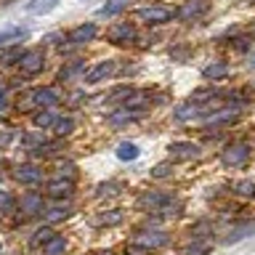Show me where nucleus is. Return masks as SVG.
<instances>
[{
  "mask_svg": "<svg viewBox=\"0 0 255 255\" xmlns=\"http://www.w3.org/2000/svg\"><path fill=\"white\" fill-rule=\"evenodd\" d=\"M130 96H135V91L130 85H123V88H117V91H112V96H109V101H125L128 104V99Z\"/></svg>",
  "mask_w": 255,
  "mask_h": 255,
  "instance_id": "473e14b6",
  "label": "nucleus"
},
{
  "mask_svg": "<svg viewBox=\"0 0 255 255\" xmlns=\"http://www.w3.org/2000/svg\"><path fill=\"white\" fill-rule=\"evenodd\" d=\"M138 154H141V151H138V146H135L133 141H123V143L117 146V157L123 159V162H133Z\"/></svg>",
  "mask_w": 255,
  "mask_h": 255,
  "instance_id": "5701e85b",
  "label": "nucleus"
},
{
  "mask_svg": "<svg viewBox=\"0 0 255 255\" xmlns=\"http://www.w3.org/2000/svg\"><path fill=\"white\" fill-rule=\"evenodd\" d=\"M239 120V112H234V109H215V112H210V115L205 117V125L207 128H221V125H234Z\"/></svg>",
  "mask_w": 255,
  "mask_h": 255,
  "instance_id": "9b49d317",
  "label": "nucleus"
},
{
  "mask_svg": "<svg viewBox=\"0 0 255 255\" xmlns=\"http://www.w3.org/2000/svg\"><path fill=\"white\" fill-rule=\"evenodd\" d=\"M247 67L255 69V53H250V59H247Z\"/></svg>",
  "mask_w": 255,
  "mask_h": 255,
  "instance_id": "a19ab883",
  "label": "nucleus"
},
{
  "mask_svg": "<svg viewBox=\"0 0 255 255\" xmlns=\"http://www.w3.org/2000/svg\"><path fill=\"white\" fill-rule=\"evenodd\" d=\"M125 221V215L123 210H107V213H101V215H96V226H117V223H123Z\"/></svg>",
  "mask_w": 255,
  "mask_h": 255,
  "instance_id": "aec40b11",
  "label": "nucleus"
},
{
  "mask_svg": "<svg viewBox=\"0 0 255 255\" xmlns=\"http://www.w3.org/2000/svg\"><path fill=\"white\" fill-rule=\"evenodd\" d=\"M72 215V210L67 205H51V207H43V218L48 223H56V221H67Z\"/></svg>",
  "mask_w": 255,
  "mask_h": 255,
  "instance_id": "a211bd4d",
  "label": "nucleus"
},
{
  "mask_svg": "<svg viewBox=\"0 0 255 255\" xmlns=\"http://www.w3.org/2000/svg\"><path fill=\"white\" fill-rule=\"evenodd\" d=\"M56 170H59V178H67V181L77 178V165L75 162H59V165H56Z\"/></svg>",
  "mask_w": 255,
  "mask_h": 255,
  "instance_id": "c756f323",
  "label": "nucleus"
},
{
  "mask_svg": "<svg viewBox=\"0 0 255 255\" xmlns=\"http://www.w3.org/2000/svg\"><path fill=\"white\" fill-rule=\"evenodd\" d=\"M16 64H19L24 77H35V75H40V72L45 69V56L40 51H24Z\"/></svg>",
  "mask_w": 255,
  "mask_h": 255,
  "instance_id": "f03ea898",
  "label": "nucleus"
},
{
  "mask_svg": "<svg viewBox=\"0 0 255 255\" xmlns=\"http://www.w3.org/2000/svg\"><path fill=\"white\" fill-rule=\"evenodd\" d=\"M27 37V29L24 27H8L0 32V48H8V45H16L19 40Z\"/></svg>",
  "mask_w": 255,
  "mask_h": 255,
  "instance_id": "f3484780",
  "label": "nucleus"
},
{
  "mask_svg": "<svg viewBox=\"0 0 255 255\" xmlns=\"http://www.w3.org/2000/svg\"><path fill=\"white\" fill-rule=\"evenodd\" d=\"M72 191H75V181H67V178H56L48 183V194L53 199H69Z\"/></svg>",
  "mask_w": 255,
  "mask_h": 255,
  "instance_id": "2eb2a0df",
  "label": "nucleus"
},
{
  "mask_svg": "<svg viewBox=\"0 0 255 255\" xmlns=\"http://www.w3.org/2000/svg\"><path fill=\"white\" fill-rule=\"evenodd\" d=\"M128 255H149V250H146L143 245L133 242V245H128Z\"/></svg>",
  "mask_w": 255,
  "mask_h": 255,
  "instance_id": "4c0bfd02",
  "label": "nucleus"
},
{
  "mask_svg": "<svg viewBox=\"0 0 255 255\" xmlns=\"http://www.w3.org/2000/svg\"><path fill=\"white\" fill-rule=\"evenodd\" d=\"M253 35H255V24H253Z\"/></svg>",
  "mask_w": 255,
  "mask_h": 255,
  "instance_id": "37998d69",
  "label": "nucleus"
},
{
  "mask_svg": "<svg viewBox=\"0 0 255 255\" xmlns=\"http://www.w3.org/2000/svg\"><path fill=\"white\" fill-rule=\"evenodd\" d=\"M234 194H239V197H255V183L253 181H237L234 183Z\"/></svg>",
  "mask_w": 255,
  "mask_h": 255,
  "instance_id": "7c9ffc66",
  "label": "nucleus"
},
{
  "mask_svg": "<svg viewBox=\"0 0 255 255\" xmlns=\"http://www.w3.org/2000/svg\"><path fill=\"white\" fill-rule=\"evenodd\" d=\"M99 35V29H96V24L93 21H88V24H80V27H75L67 35V43L72 45H85V43H91V40Z\"/></svg>",
  "mask_w": 255,
  "mask_h": 255,
  "instance_id": "1a4fd4ad",
  "label": "nucleus"
},
{
  "mask_svg": "<svg viewBox=\"0 0 255 255\" xmlns=\"http://www.w3.org/2000/svg\"><path fill=\"white\" fill-rule=\"evenodd\" d=\"M247 159H250V146L247 143H229L221 151V162L226 167H242Z\"/></svg>",
  "mask_w": 255,
  "mask_h": 255,
  "instance_id": "7ed1b4c3",
  "label": "nucleus"
},
{
  "mask_svg": "<svg viewBox=\"0 0 255 255\" xmlns=\"http://www.w3.org/2000/svg\"><path fill=\"white\" fill-rule=\"evenodd\" d=\"M141 117H143V112H135V109H130V107H120L117 112H112V115L107 117V123L115 128V130H120L123 125L135 123V120H141Z\"/></svg>",
  "mask_w": 255,
  "mask_h": 255,
  "instance_id": "6e6552de",
  "label": "nucleus"
},
{
  "mask_svg": "<svg viewBox=\"0 0 255 255\" xmlns=\"http://www.w3.org/2000/svg\"><path fill=\"white\" fill-rule=\"evenodd\" d=\"M107 40L115 43V45H128V43L135 40V27L130 21H120V24H115V27L107 32Z\"/></svg>",
  "mask_w": 255,
  "mask_h": 255,
  "instance_id": "39448f33",
  "label": "nucleus"
},
{
  "mask_svg": "<svg viewBox=\"0 0 255 255\" xmlns=\"http://www.w3.org/2000/svg\"><path fill=\"white\" fill-rule=\"evenodd\" d=\"M56 5H59V0H32L29 11L32 13H48V11H53Z\"/></svg>",
  "mask_w": 255,
  "mask_h": 255,
  "instance_id": "cd10ccee",
  "label": "nucleus"
},
{
  "mask_svg": "<svg viewBox=\"0 0 255 255\" xmlns=\"http://www.w3.org/2000/svg\"><path fill=\"white\" fill-rule=\"evenodd\" d=\"M0 109H5V85H0Z\"/></svg>",
  "mask_w": 255,
  "mask_h": 255,
  "instance_id": "ea45409f",
  "label": "nucleus"
},
{
  "mask_svg": "<svg viewBox=\"0 0 255 255\" xmlns=\"http://www.w3.org/2000/svg\"><path fill=\"white\" fill-rule=\"evenodd\" d=\"M167 154H170V159H197L202 154V149L191 141H175L167 146Z\"/></svg>",
  "mask_w": 255,
  "mask_h": 255,
  "instance_id": "423d86ee",
  "label": "nucleus"
},
{
  "mask_svg": "<svg viewBox=\"0 0 255 255\" xmlns=\"http://www.w3.org/2000/svg\"><path fill=\"white\" fill-rule=\"evenodd\" d=\"M207 253H210V242H207V239H194L183 255H207Z\"/></svg>",
  "mask_w": 255,
  "mask_h": 255,
  "instance_id": "c85d7f7f",
  "label": "nucleus"
},
{
  "mask_svg": "<svg viewBox=\"0 0 255 255\" xmlns=\"http://www.w3.org/2000/svg\"><path fill=\"white\" fill-rule=\"evenodd\" d=\"M53 115H51V112H48V109H43V112H37V115L35 117H32V123H35V128H51L53 125Z\"/></svg>",
  "mask_w": 255,
  "mask_h": 255,
  "instance_id": "2f4dec72",
  "label": "nucleus"
},
{
  "mask_svg": "<svg viewBox=\"0 0 255 255\" xmlns=\"http://www.w3.org/2000/svg\"><path fill=\"white\" fill-rule=\"evenodd\" d=\"M231 48H237V51H247V48H250V40H247V37H237L234 43H231Z\"/></svg>",
  "mask_w": 255,
  "mask_h": 255,
  "instance_id": "58836bf2",
  "label": "nucleus"
},
{
  "mask_svg": "<svg viewBox=\"0 0 255 255\" xmlns=\"http://www.w3.org/2000/svg\"><path fill=\"white\" fill-rule=\"evenodd\" d=\"M83 72H85V64H83V61H72L69 67H64V69L59 72V77L67 83V80H75L77 75H83Z\"/></svg>",
  "mask_w": 255,
  "mask_h": 255,
  "instance_id": "a878e982",
  "label": "nucleus"
},
{
  "mask_svg": "<svg viewBox=\"0 0 255 255\" xmlns=\"http://www.w3.org/2000/svg\"><path fill=\"white\" fill-rule=\"evenodd\" d=\"M170 242V234H165V231H146V234L138 237V245H143L146 250H157V247H165Z\"/></svg>",
  "mask_w": 255,
  "mask_h": 255,
  "instance_id": "dca6fc26",
  "label": "nucleus"
},
{
  "mask_svg": "<svg viewBox=\"0 0 255 255\" xmlns=\"http://www.w3.org/2000/svg\"><path fill=\"white\" fill-rule=\"evenodd\" d=\"M43 253H45V255H64V253H67V239L59 237V234H53V237L43 245Z\"/></svg>",
  "mask_w": 255,
  "mask_h": 255,
  "instance_id": "6ab92c4d",
  "label": "nucleus"
},
{
  "mask_svg": "<svg viewBox=\"0 0 255 255\" xmlns=\"http://www.w3.org/2000/svg\"><path fill=\"white\" fill-rule=\"evenodd\" d=\"M253 234H255V221H242V223H237V226H231V231L223 237V242L234 245V242H242V239L253 237Z\"/></svg>",
  "mask_w": 255,
  "mask_h": 255,
  "instance_id": "4468645a",
  "label": "nucleus"
},
{
  "mask_svg": "<svg viewBox=\"0 0 255 255\" xmlns=\"http://www.w3.org/2000/svg\"><path fill=\"white\" fill-rule=\"evenodd\" d=\"M115 61H99V64H93V67L91 69H88L85 72V83H101V80H107V77H112V75H115Z\"/></svg>",
  "mask_w": 255,
  "mask_h": 255,
  "instance_id": "f8f14e48",
  "label": "nucleus"
},
{
  "mask_svg": "<svg viewBox=\"0 0 255 255\" xmlns=\"http://www.w3.org/2000/svg\"><path fill=\"white\" fill-rule=\"evenodd\" d=\"M0 253H3V245H0Z\"/></svg>",
  "mask_w": 255,
  "mask_h": 255,
  "instance_id": "c03bdc74",
  "label": "nucleus"
},
{
  "mask_svg": "<svg viewBox=\"0 0 255 255\" xmlns=\"http://www.w3.org/2000/svg\"><path fill=\"white\" fill-rule=\"evenodd\" d=\"M13 178L19 183H24V186H35V183L43 181V170L37 165H19L13 170Z\"/></svg>",
  "mask_w": 255,
  "mask_h": 255,
  "instance_id": "ddd939ff",
  "label": "nucleus"
},
{
  "mask_svg": "<svg viewBox=\"0 0 255 255\" xmlns=\"http://www.w3.org/2000/svg\"><path fill=\"white\" fill-rule=\"evenodd\" d=\"M151 175H154V178H167V175H173V165H167V162H162V165H154V170H151Z\"/></svg>",
  "mask_w": 255,
  "mask_h": 255,
  "instance_id": "e433bc0d",
  "label": "nucleus"
},
{
  "mask_svg": "<svg viewBox=\"0 0 255 255\" xmlns=\"http://www.w3.org/2000/svg\"><path fill=\"white\" fill-rule=\"evenodd\" d=\"M13 210H16V199L0 189V213H13Z\"/></svg>",
  "mask_w": 255,
  "mask_h": 255,
  "instance_id": "72a5a7b5",
  "label": "nucleus"
},
{
  "mask_svg": "<svg viewBox=\"0 0 255 255\" xmlns=\"http://www.w3.org/2000/svg\"><path fill=\"white\" fill-rule=\"evenodd\" d=\"M29 99L35 107H45V109H51V107H59V101H61V96L53 91V88H35V91L29 93Z\"/></svg>",
  "mask_w": 255,
  "mask_h": 255,
  "instance_id": "9d476101",
  "label": "nucleus"
},
{
  "mask_svg": "<svg viewBox=\"0 0 255 255\" xmlns=\"http://www.w3.org/2000/svg\"><path fill=\"white\" fill-rule=\"evenodd\" d=\"M207 11H210V0H186V3L175 11V19L194 21V19H199V16H205Z\"/></svg>",
  "mask_w": 255,
  "mask_h": 255,
  "instance_id": "20e7f679",
  "label": "nucleus"
},
{
  "mask_svg": "<svg viewBox=\"0 0 255 255\" xmlns=\"http://www.w3.org/2000/svg\"><path fill=\"white\" fill-rule=\"evenodd\" d=\"M117 191H120V183L109 181V183H101V186L96 189V197H104V194H117Z\"/></svg>",
  "mask_w": 255,
  "mask_h": 255,
  "instance_id": "c9c22d12",
  "label": "nucleus"
},
{
  "mask_svg": "<svg viewBox=\"0 0 255 255\" xmlns=\"http://www.w3.org/2000/svg\"><path fill=\"white\" fill-rule=\"evenodd\" d=\"M56 234V231L51 229V226H40L37 231H35V234H32V239H29V245L32 247H43L45 242H48V239H51Z\"/></svg>",
  "mask_w": 255,
  "mask_h": 255,
  "instance_id": "393cba45",
  "label": "nucleus"
},
{
  "mask_svg": "<svg viewBox=\"0 0 255 255\" xmlns=\"http://www.w3.org/2000/svg\"><path fill=\"white\" fill-rule=\"evenodd\" d=\"M194 117H202V109L197 107V104H181V107H175V120H194Z\"/></svg>",
  "mask_w": 255,
  "mask_h": 255,
  "instance_id": "4be33fe9",
  "label": "nucleus"
},
{
  "mask_svg": "<svg viewBox=\"0 0 255 255\" xmlns=\"http://www.w3.org/2000/svg\"><path fill=\"white\" fill-rule=\"evenodd\" d=\"M202 75H205V80H223L229 75V67L223 61H213V64H207V67L202 69Z\"/></svg>",
  "mask_w": 255,
  "mask_h": 255,
  "instance_id": "412c9836",
  "label": "nucleus"
},
{
  "mask_svg": "<svg viewBox=\"0 0 255 255\" xmlns=\"http://www.w3.org/2000/svg\"><path fill=\"white\" fill-rule=\"evenodd\" d=\"M125 5H128V0H109V3H104L99 8V16H115V13L123 11Z\"/></svg>",
  "mask_w": 255,
  "mask_h": 255,
  "instance_id": "bb28decb",
  "label": "nucleus"
},
{
  "mask_svg": "<svg viewBox=\"0 0 255 255\" xmlns=\"http://www.w3.org/2000/svg\"><path fill=\"white\" fill-rule=\"evenodd\" d=\"M19 56H21V51L13 45L11 51H5L3 56H0V64H3V67H11V64H16V61H19Z\"/></svg>",
  "mask_w": 255,
  "mask_h": 255,
  "instance_id": "f704fd0d",
  "label": "nucleus"
},
{
  "mask_svg": "<svg viewBox=\"0 0 255 255\" xmlns=\"http://www.w3.org/2000/svg\"><path fill=\"white\" fill-rule=\"evenodd\" d=\"M96 255H112V253H109V250H104V253H96Z\"/></svg>",
  "mask_w": 255,
  "mask_h": 255,
  "instance_id": "79ce46f5",
  "label": "nucleus"
},
{
  "mask_svg": "<svg viewBox=\"0 0 255 255\" xmlns=\"http://www.w3.org/2000/svg\"><path fill=\"white\" fill-rule=\"evenodd\" d=\"M170 19H175V11L173 8H165V5H146V8H138V11H135V21L151 24V27L165 24Z\"/></svg>",
  "mask_w": 255,
  "mask_h": 255,
  "instance_id": "f257e3e1",
  "label": "nucleus"
},
{
  "mask_svg": "<svg viewBox=\"0 0 255 255\" xmlns=\"http://www.w3.org/2000/svg\"><path fill=\"white\" fill-rule=\"evenodd\" d=\"M51 128L56 130V135H69L72 130H75V120L72 117H56Z\"/></svg>",
  "mask_w": 255,
  "mask_h": 255,
  "instance_id": "b1692460",
  "label": "nucleus"
},
{
  "mask_svg": "<svg viewBox=\"0 0 255 255\" xmlns=\"http://www.w3.org/2000/svg\"><path fill=\"white\" fill-rule=\"evenodd\" d=\"M16 207L24 213V218L43 213V194H40V191H27V194H21V199L16 202Z\"/></svg>",
  "mask_w": 255,
  "mask_h": 255,
  "instance_id": "0eeeda50",
  "label": "nucleus"
}]
</instances>
